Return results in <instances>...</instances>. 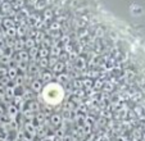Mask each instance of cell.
Wrapping results in <instances>:
<instances>
[{
    "instance_id": "obj_1",
    "label": "cell",
    "mask_w": 145,
    "mask_h": 141,
    "mask_svg": "<svg viewBox=\"0 0 145 141\" xmlns=\"http://www.w3.org/2000/svg\"><path fill=\"white\" fill-rule=\"evenodd\" d=\"M40 96L42 98L44 103L49 106L58 105L63 101L64 98V90L63 86L57 82H50V84L45 85L42 91H41Z\"/></svg>"
},
{
    "instance_id": "obj_2",
    "label": "cell",
    "mask_w": 145,
    "mask_h": 141,
    "mask_svg": "<svg viewBox=\"0 0 145 141\" xmlns=\"http://www.w3.org/2000/svg\"><path fill=\"white\" fill-rule=\"evenodd\" d=\"M5 113L8 114L9 121L14 122V121H17V117H18V114H19V109L16 104H9L8 108L5 109Z\"/></svg>"
},
{
    "instance_id": "obj_3",
    "label": "cell",
    "mask_w": 145,
    "mask_h": 141,
    "mask_svg": "<svg viewBox=\"0 0 145 141\" xmlns=\"http://www.w3.org/2000/svg\"><path fill=\"white\" fill-rule=\"evenodd\" d=\"M42 89H44V84L40 81V78H35V80L31 81V84H30V91L31 92L40 95L41 91H42Z\"/></svg>"
},
{
    "instance_id": "obj_4",
    "label": "cell",
    "mask_w": 145,
    "mask_h": 141,
    "mask_svg": "<svg viewBox=\"0 0 145 141\" xmlns=\"http://www.w3.org/2000/svg\"><path fill=\"white\" fill-rule=\"evenodd\" d=\"M25 135L28 136L30 138L35 137L36 136V132H37V127H36L35 125L32 123V121H27V122L25 123Z\"/></svg>"
},
{
    "instance_id": "obj_5",
    "label": "cell",
    "mask_w": 145,
    "mask_h": 141,
    "mask_svg": "<svg viewBox=\"0 0 145 141\" xmlns=\"http://www.w3.org/2000/svg\"><path fill=\"white\" fill-rule=\"evenodd\" d=\"M49 123L52 127H60L62 126V123H63V117L60 116L59 113H53L52 116L49 117Z\"/></svg>"
},
{
    "instance_id": "obj_6",
    "label": "cell",
    "mask_w": 145,
    "mask_h": 141,
    "mask_svg": "<svg viewBox=\"0 0 145 141\" xmlns=\"http://www.w3.org/2000/svg\"><path fill=\"white\" fill-rule=\"evenodd\" d=\"M40 81L44 85H48L50 82H53V72L48 69H44L40 72Z\"/></svg>"
},
{
    "instance_id": "obj_7",
    "label": "cell",
    "mask_w": 145,
    "mask_h": 141,
    "mask_svg": "<svg viewBox=\"0 0 145 141\" xmlns=\"http://www.w3.org/2000/svg\"><path fill=\"white\" fill-rule=\"evenodd\" d=\"M26 105H27V108L30 109L33 114L41 112V104H40V101H39V100H30V101H27V103H26Z\"/></svg>"
},
{
    "instance_id": "obj_8",
    "label": "cell",
    "mask_w": 145,
    "mask_h": 141,
    "mask_svg": "<svg viewBox=\"0 0 145 141\" xmlns=\"http://www.w3.org/2000/svg\"><path fill=\"white\" fill-rule=\"evenodd\" d=\"M64 69H66V64H64L63 62H60V60H58L52 67V72L54 74H62L64 72Z\"/></svg>"
},
{
    "instance_id": "obj_9",
    "label": "cell",
    "mask_w": 145,
    "mask_h": 141,
    "mask_svg": "<svg viewBox=\"0 0 145 141\" xmlns=\"http://www.w3.org/2000/svg\"><path fill=\"white\" fill-rule=\"evenodd\" d=\"M16 57H17V62L18 63H27L28 60H30V55H28V53L25 52V50H23V52L22 50H18Z\"/></svg>"
},
{
    "instance_id": "obj_10",
    "label": "cell",
    "mask_w": 145,
    "mask_h": 141,
    "mask_svg": "<svg viewBox=\"0 0 145 141\" xmlns=\"http://www.w3.org/2000/svg\"><path fill=\"white\" fill-rule=\"evenodd\" d=\"M25 48H27V49H32V48H35V40H33L32 37H27L25 41Z\"/></svg>"
},
{
    "instance_id": "obj_11",
    "label": "cell",
    "mask_w": 145,
    "mask_h": 141,
    "mask_svg": "<svg viewBox=\"0 0 145 141\" xmlns=\"http://www.w3.org/2000/svg\"><path fill=\"white\" fill-rule=\"evenodd\" d=\"M93 85H94L93 80H90V78H85V80H82V86L86 87V89H91V86H93Z\"/></svg>"
},
{
    "instance_id": "obj_12",
    "label": "cell",
    "mask_w": 145,
    "mask_h": 141,
    "mask_svg": "<svg viewBox=\"0 0 145 141\" xmlns=\"http://www.w3.org/2000/svg\"><path fill=\"white\" fill-rule=\"evenodd\" d=\"M18 141H32V140H31V138L28 137V136L23 135V136H21V137L18 138Z\"/></svg>"
},
{
    "instance_id": "obj_13",
    "label": "cell",
    "mask_w": 145,
    "mask_h": 141,
    "mask_svg": "<svg viewBox=\"0 0 145 141\" xmlns=\"http://www.w3.org/2000/svg\"><path fill=\"white\" fill-rule=\"evenodd\" d=\"M4 114H5V109H4V106L0 104V117L4 116Z\"/></svg>"
},
{
    "instance_id": "obj_14",
    "label": "cell",
    "mask_w": 145,
    "mask_h": 141,
    "mask_svg": "<svg viewBox=\"0 0 145 141\" xmlns=\"http://www.w3.org/2000/svg\"><path fill=\"white\" fill-rule=\"evenodd\" d=\"M0 55H3V49H0Z\"/></svg>"
},
{
    "instance_id": "obj_15",
    "label": "cell",
    "mask_w": 145,
    "mask_h": 141,
    "mask_svg": "<svg viewBox=\"0 0 145 141\" xmlns=\"http://www.w3.org/2000/svg\"><path fill=\"white\" fill-rule=\"evenodd\" d=\"M0 125H1V117H0Z\"/></svg>"
}]
</instances>
